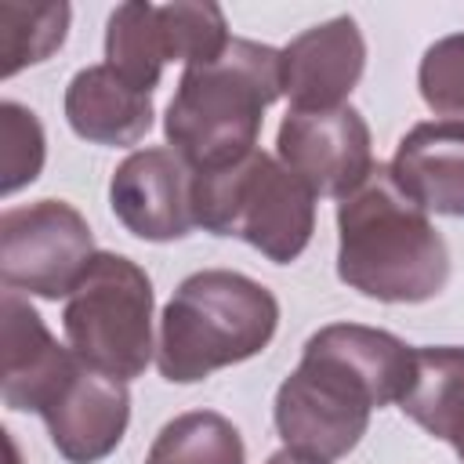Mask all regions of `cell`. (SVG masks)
<instances>
[{"mask_svg":"<svg viewBox=\"0 0 464 464\" xmlns=\"http://www.w3.org/2000/svg\"><path fill=\"white\" fill-rule=\"evenodd\" d=\"M265 464H326V460H315V457H304V453H294V450H279Z\"/></svg>","mask_w":464,"mask_h":464,"instance_id":"cell-21","label":"cell"},{"mask_svg":"<svg viewBox=\"0 0 464 464\" xmlns=\"http://www.w3.org/2000/svg\"><path fill=\"white\" fill-rule=\"evenodd\" d=\"M94 254L91 225L65 199H36L0 218V279L14 294L69 297Z\"/></svg>","mask_w":464,"mask_h":464,"instance_id":"cell-8","label":"cell"},{"mask_svg":"<svg viewBox=\"0 0 464 464\" xmlns=\"http://www.w3.org/2000/svg\"><path fill=\"white\" fill-rule=\"evenodd\" d=\"M279 160L315 196L344 199L373 174L370 127L359 109H290L276 134Z\"/></svg>","mask_w":464,"mask_h":464,"instance_id":"cell-9","label":"cell"},{"mask_svg":"<svg viewBox=\"0 0 464 464\" xmlns=\"http://www.w3.org/2000/svg\"><path fill=\"white\" fill-rule=\"evenodd\" d=\"M4 402L22 413H40L47 395L76 362L72 348H62L36 308L14 290L4 294Z\"/></svg>","mask_w":464,"mask_h":464,"instance_id":"cell-14","label":"cell"},{"mask_svg":"<svg viewBox=\"0 0 464 464\" xmlns=\"http://www.w3.org/2000/svg\"><path fill=\"white\" fill-rule=\"evenodd\" d=\"M279 326V301L243 272L203 268L181 279L160 315L156 366L174 384H196L214 370L254 359Z\"/></svg>","mask_w":464,"mask_h":464,"instance_id":"cell-4","label":"cell"},{"mask_svg":"<svg viewBox=\"0 0 464 464\" xmlns=\"http://www.w3.org/2000/svg\"><path fill=\"white\" fill-rule=\"evenodd\" d=\"M413 348L388 330L330 323L304 341L297 370L276 392V431L286 450L337 460L359 446L373 406L402 402Z\"/></svg>","mask_w":464,"mask_h":464,"instance_id":"cell-1","label":"cell"},{"mask_svg":"<svg viewBox=\"0 0 464 464\" xmlns=\"http://www.w3.org/2000/svg\"><path fill=\"white\" fill-rule=\"evenodd\" d=\"M225 11L218 4H120L105 25V65L152 94L167 62L199 65L228 47Z\"/></svg>","mask_w":464,"mask_h":464,"instance_id":"cell-7","label":"cell"},{"mask_svg":"<svg viewBox=\"0 0 464 464\" xmlns=\"http://www.w3.org/2000/svg\"><path fill=\"white\" fill-rule=\"evenodd\" d=\"M69 29V4H0V58L4 76L47 62Z\"/></svg>","mask_w":464,"mask_h":464,"instance_id":"cell-18","label":"cell"},{"mask_svg":"<svg viewBox=\"0 0 464 464\" xmlns=\"http://www.w3.org/2000/svg\"><path fill=\"white\" fill-rule=\"evenodd\" d=\"M196 225L290 265L315 232V192L283 160L254 149L221 170H196Z\"/></svg>","mask_w":464,"mask_h":464,"instance_id":"cell-5","label":"cell"},{"mask_svg":"<svg viewBox=\"0 0 464 464\" xmlns=\"http://www.w3.org/2000/svg\"><path fill=\"white\" fill-rule=\"evenodd\" d=\"M69 127L94 145H138L152 127V94L127 83L112 65H87L65 87Z\"/></svg>","mask_w":464,"mask_h":464,"instance_id":"cell-15","label":"cell"},{"mask_svg":"<svg viewBox=\"0 0 464 464\" xmlns=\"http://www.w3.org/2000/svg\"><path fill=\"white\" fill-rule=\"evenodd\" d=\"M420 98L446 120H464V33L435 40L417 69Z\"/></svg>","mask_w":464,"mask_h":464,"instance_id":"cell-20","label":"cell"},{"mask_svg":"<svg viewBox=\"0 0 464 464\" xmlns=\"http://www.w3.org/2000/svg\"><path fill=\"white\" fill-rule=\"evenodd\" d=\"M0 167H4V196L36 181L44 167V127L36 112L18 102L0 105Z\"/></svg>","mask_w":464,"mask_h":464,"instance_id":"cell-19","label":"cell"},{"mask_svg":"<svg viewBox=\"0 0 464 464\" xmlns=\"http://www.w3.org/2000/svg\"><path fill=\"white\" fill-rule=\"evenodd\" d=\"M109 207L138 239H185L196 228V170L174 149H138L116 167Z\"/></svg>","mask_w":464,"mask_h":464,"instance_id":"cell-10","label":"cell"},{"mask_svg":"<svg viewBox=\"0 0 464 464\" xmlns=\"http://www.w3.org/2000/svg\"><path fill=\"white\" fill-rule=\"evenodd\" d=\"M145 464H246V446L228 417L192 410L160 428Z\"/></svg>","mask_w":464,"mask_h":464,"instance_id":"cell-17","label":"cell"},{"mask_svg":"<svg viewBox=\"0 0 464 464\" xmlns=\"http://www.w3.org/2000/svg\"><path fill=\"white\" fill-rule=\"evenodd\" d=\"M366 69V40L341 14L304 29L283 47V94L290 109H341Z\"/></svg>","mask_w":464,"mask_h":464,"instance_id":"cell-12","label":"cell"},{"mask_svg":"<svg viewBox=\"0 0 464 464\" xmlns=\"http://www.w3.org/2000/svg\"><path fill=\"white\" fill-rule=\"evenodd\" d=\"M399 406L428 435L450 442L464 464V348H417L413 381Z\"/></svg>","mask_w":464,"mask_h":464,"instance_id":"cell-16","label":"cell"},{"mask_svg":"<svg viewBox=\"0 0 464 464\" xmlns=\"http://www.w3.org/2000/svg\"><path fill=\"white\" fill-rule=\"evenodd\" d=\"M62 330L69 348L94 370L134 381L152 359V283L123 254H94L65 297Z\"/></svg>","mask_w":464,"mask_h":464,"instance_id":"cell-6","label":"cell"},{"mask_svg":"<svg viewBox=\"0 0 464 464\" xmlns=\"http://www.w3.org/2000/svg\"><path fill=\"white\" fill-rule=\"evenodd\" d=\"M402 196L424 214L464 218V120H428L410 127L388 163Z\"/></svg>","mask_w":464,"mask_h":464,"instance_id":"cell-13","label":"cell"},{"mask_svg":"<svg viewBox=\"0 0 464 464\" xmlns=\"http://www.w3.org/2000/svg\"><path fill=\"white\" fill-rule=\"evenodd\" d=\"M337 276L388 304H420L442 294L450 250L431 218L402 196L388 167L337 203Z\"/></svg>","mask_w":464,"mask_h":464,"instance_id":"cell-2","label":"cell"},{"mask_svg":"<svg viewBox=\"0 0 464 464\" xmlns=\"http://www.w3.org/2000/svg\"><path fill=\"white\" fill-rule=\"evenodd\" d=\"M283 94V51L232 36L199 65H185L163 134L192 170H221L254 152L265 109Z\"/></svg>","mask_w":464,"mask_h":464,"instance_id":"cell-3","label":"cell"},{"mask_svg":"<svg viewBox=\"0 0 464 464\" xmlns=\"http://www.w3.org/2000/svg\"><path fill=\"white\" fill-rule=\"evenodd\" d=\"M40 417L51 431L54 450L69 464H98L120 446L127 431L130 420L127 381H116L76 355L69 373L40 406Z\"/></svg>","mask_w":464,"mask_h":464,"instance_id":"cell-11","label":"cell"}]
</instances>
